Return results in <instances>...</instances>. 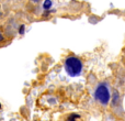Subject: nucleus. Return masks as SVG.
I'll return each instance as SVG.
<instances>
[{
  "label": "nucleus",
  "instance_id": "7ed1b4c3",
  "mask_svg": "<svg viewBox=\"0 0 125 121\" xmlns=\"http://www.w3.org/2000/svg\"><path fill=\"white\" fill-rule=\"evenodd\" d=\"M53 6V1L52 0H44L43 2V9L44 10H50Z\"/></svg>",
  "mask_w": 125,
  "mask_h": 121
},
{
  "label": "nucleus",
  "instance_id": "9d476101",
  "mask_svg": "<svg viewBox=\"0 0 125 121\" xmlns=\"http://www.w3.org/2000/svg\"><path fill=\"white\" fill-rule=\"evenodd\" d=\"M0 18H1V12H0Z\"/></svg>",
  "mask_w": 125,
  "mask_h": 121
},
{
  "label": "nucleus",
  "instance_id": "1a4fd4ad",
  "mask_svg": "<svg viewBox=\"0 0 125 121\" xmlns=\"http://www.w3.org/2000/svg\"><path fill=\"white\" fill-rule=\"evenodd\" d=\"M0 109H1V104H0Z\"/></svg>",
  "mask_w": 125,
  "mask_h": 121
},
{
  "label": "nucleus",
  "instance_id": "0eeeda50",
  "mask_svg": "<svg viewBox=\"0 0 125 121\" xmlns=\"http://www.w3.org/2000/svg\"><path fill=\"white\" fill-rule=\"evenodd\" d=\"M3 41H4V35H3V33L0 31V43H1V42H3Z\"/></svg>",
  "mask_w": 125,
  "mask_h": 121
},
{
  "label": "nucleus",
  "instance_id": "f03ea898",
  "mask_svg": "<svg viewBox=\"0 0 125 121\" xmlns=\"http://www.w3.org/2000/svg\"><path fill=\"white\" fill-rule=\"evenodd\" d=\"M93 98L95 99V101L99 102L101 106L106 107L109 105V102L111 101V89L110 85L105 82H101L95 86L94 91H93Z\"/></svg>",
  "mask_w": 125,
  "mask_h": 121
},
{
  "label": "nucleus",
  "instance_id": "39448f33",
  "mask_svg": "<svg viewBox=\"0 0 125 121\" xmlns=\"http://www.w3.org/2000/svg\"><path fill=\"white\" fill-rule=\"evenodd\" d=\"M78 119H80V116L78 113H71L68 117V121H77Z\"/></svg>",
  "mask_w": 125,
  "mask_h": 121
},
{
  "label": "nucleus",
  "instance_id": "6e6552de",
  "mask_svg": "<svg viewBox=\"0 0 125 121\" xmlns=\"http://www.w3.org/2000/svg\"><path fill=\"white\" fill-rule=\"evenodd\" d=\"M31 2H34V3H37V2H40L41 0H30Z\"/></svg>",
  "mask_w": 125,
  "mask_h": 121
},
{
  "label": "nucleus",
  "instance_id": "20e7f679",
  "mask_svg": "<svg viewBox=\"0 0 125 121\" xmlns=\"http://www.w3.org/2000/svg\"><path fill=\"white\" fill-rule=\"evenodd\" d=\"M113 100H112V104H113V106H114L115 104H116V101L119 102V99H120V93L117 90H114L113 91Z\"/></svg>",
  "mask_w": 125,
  "mask_h": 121
},
{
  "label": "nucleus",
  "instance_id": "423d86ee",
  "mask_svg": "<svg viewBox=\"0 0 125 121\" xmlns=\"http://www.w3.org/2000/svg\"><path fill=\"white\" fill-rule=\"evenodd\" d=\"M24 31H25V25L24 24H21L19 28V34H24Z\"/></svg>",
  "mask_w": 125,
  "mask_h": 121
},
{
  "label": "nucleus",
  "instance_id": "f257e3e1",
  "mask_svg": "<svg viewBox=\"0 0 125 121\" xmlns=\"http://www.w3.org/2000/svg\"><path fill=\"white\" fill-rule=\"evenodd\" d=\"M64 68L67 75L70 77H78L82 74L83 71V64L79 57L75 55H68L64 60Z\"/></svg>",
  "mask_w": 125,
  "mask_h": 121
}]
</instances>
